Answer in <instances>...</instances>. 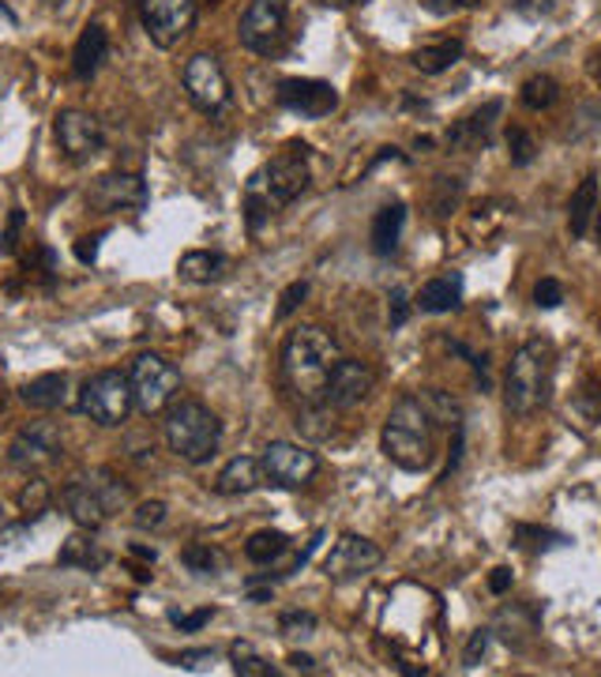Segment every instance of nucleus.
Listing matches in <instances>:
<instances>
[{
    "mask_svg": "<svg viewBox=\"0 0 601 677\" xmlns=\"http://www.w3.org/2000/svg\"><path fill=\"white\" fill-rule=\"evenodd\" d=\"M338 343L327 327L305 324L286 335L283 354H278V370H283V388L294 395L300 406L324 403L327 381L338 362Z\"/></svg>",
    "mask_w": 601,
    "mask_h": 677,
    "instance_id": "1",
    "label": "nucleus"
},
{
    "mask_svg": "<svg viewBox=\"0 0 601 677\" xmlns=\"http://www.w3.org/2000/svg\"><path fill=\"white\" fill-rule=\"evenodd\" d=\"M305 151H308L305 143H289V148L283 154H275L264 170L252 173V181L245 189V222L252 234H259L264 222L275 215V211L289 208V203L308 189L313 173H308Z\"/></svg>",
    "mask_w": 601,
    "mask_h": 677,
    "instance_id": "2",
    "label": "nucleus"
},
{
    "mask_svg": "<svg viewBox=\"0 0 601 677\" xmlns=\"http://www.w3.org/2000/svg\"><path fill=\"white\" fill-rule=\"evenodd\" d=\"M432 414L425 411V403L418 395H406L391 406L380 433L384 456L395 463V467L421 474L432 467L436 459V441H432Z\"/></svg>",
    "mask_w": 601,
    "mask_h": 677,
    "instance_id": "3",
    "label": "nucleus"
},
{
    "mask_svg": "<svg viewBox=\"0 0 601 677\" xmlns=\"http://www.w3.org/2000/svg\"><path fill=\"white\" fill-rule=\"evenodd\" d=\"M552 388V346L546 338H530L511 354L508 376H503V403L511 414L527 418L549 403Z\"/></svg>",
    "mask_w": 601,
    "mask_h": 677,
    "instance_id": "4",
    "label": "nucleus"
},
{
    "mask_svg": "<svg viewBox=\"0 0 601 677\" xmlns=\"http://www.w3.org/2000/svg\"><path fill=\"white\" fill-rule=\"evenodd\" d=\"M61 505L83 531H99L113 512L129 505V486L113 471H91L61 489Z\"/></svg>",
    "mask_w": 601,
    "mask_h": 677,
    "instance_id": "5",
    "label": "nucleus"
},
{
    "mask_svg": "<svg viewBox=\"0 0 601 677\" xmlns=\"http://www.w3.org/2000/svg\"><path fill=\"white\" fill-rule=\"evenodd\" d=\"M218 441H222V425H218V418L203 403L181 400V403L170 406V414H166V444H170V452L177 459L192 463V467H200V463H207L218 452Z\"/></svg>",
    "mask_w": 601,
    "mask_h": 677,
    "instance_id": "6",
    "label": "nucleus"
},
{
    "mask_svg": "<svg viewBox=\"0 0 601 677\" xmlns=\"http://www.w3.org/2000/svg\"><path fill=\"white\" fill-rule=\"evenodd\" d=\"M132 400H135V411L140 414H162L170 411L173 400H177L181 392V373L173 370L162 354H140L132 362Z\"/></svg>",
    "mask_w": 601,
    "mask_h": 677,
    "instance_id": "7",
    "label": "nucleus"
},
{
    "mask_svg": "<svg viewBox=\"0 0 601 677\" xmlns=\"http://www.w3.org/2000/svg\"><path fill=\"white\" fill-rule=\"evenodd\" d=\"M132 406H135L132 381L121 370L94 373L91 381L83 384V392H80V411L94 425H105V430H113V425H121L124 418H129Z\"/></svg>",
    "mask_w": 601,
    "mask_h": 677,
    "instance_id": "8",
    "label": "nucleus"
},
{
    "mask_svg": "<svg viewBox=\"0 0 601 677\" xmlns=\"http://www.w3.org/2000/svg\"><path fill=\"white\" fill-rule=\"evenodd\" d=\"M241 46L259 57H275L283 53L286 38H289V12L283 0H252L241 16Z\"/></svg>",
    "mask_w": 601,
    "mask_h": 677,
    "instance_id": "9",
    "label": "nucleus"
},
{
    "mask_svg": "<svg viewBox=\"0 0 601 677\" xmlns=\"http://www.w3.org/2000/svg\"><path fill=\"white\" fill-rule=\"evenodd\" d=\"M200 0H140V23L159 50H173L196 27Z\"/></svg>",
    "mask_w": 601,
    "mask_h": 677,
    "instance_id": "10",
    "label": "nucleus"
},
{
    "mask_svg": "<svg viewBox=\"0 0 601 677\" xmlns=\"http://www.w3.org/2000/svg\"><path fill=\"white\" fill-rule=\"evenodd\" d=\"M259 467H264V482H271V486L300 489L316 478L319 459L294 441H271L264 456H259Z\"/></svg>",
    "mask_w": 601,
    "mask_h": 677,
    "instance_id": "11",
    "label": "nucleus"
},
{
    "mask_svg": "<svg viewBox=\"0 0 601 677\" xmlns=\"http://www.w3.org/2000/svg\"><path fill=\"white\" fill-rule=\"evenodd\" d=\"M181 83H184V91H189V99H192V105H196L200 113L226 110L230 80H226V72H222V64H218L215 53L189 57V61H184V72H181Z\"/></svg>",
    "mask_w": 601,
    "mask_h": 677,
    "instance_id": "12",
    "label": "nucleus"
},
{
    "mask_svg": "<svg viewBox=\"0 0 601 677\" xmlns=\"http://www.w3.org/2000/svg\"><path fill=\"white\" fill-rule=\"evenodd\" d=\"M64 456V441L57 422H31L16 433V441L8 444V463L19 471H42L53 467Z\"/></svg>",
    "mask_w": 601,
    "mask_h": 677,
    "instance_id": "13",
    "label": "nucleus"
},
{
    "mask_svg": "<svg viewBox=\"0 0 601 677\" xmlns=\"http://www.w3.org/2000/svg\"><path fill=\"white\" fill-rule=\"evenodd\" d=\"M380 560H384V549L376 542H368L361 535H343L324 560V576L335 579V584H350V579H361L373 568H380Z\"/></svg>",
    "mask_w": 601,
    "mask_h": 677,
    "instance_id": "14",
    "label": "nucleus"
},
{
    "mask_svg": "<svg viewBox=\"0 0 601 677\" xmlns=\"http://www.w3.org/2000/svg\"><path fill=\"white\" fill-rule=\"evenodd\" d=\"M86 208L99 215H113V211H143L147 208V185L140 173H105L86 189Z\"/></svg>",
    "mask_w": 601,
    "mask_h": 677,
    "instance_id": "15",
    "label": "nucleus"
},
{
    "mask_svg": "<svg viewBox=\"0 0 601 677\" xmlns=\"http://www.w3.org/2000/svg\"><path fill=\"white\" fill-rule=\"evenodd\" d=\"M53 132H57V143H61L64 159H72V162L94 159V154L105 148V129H102V121L91 118V113H83V110H64V113H57Z\"/></svg>",
    "mask_w": 601,
    "mask_h": 677,
    "instance_id": "16",
    "label": "nucleus"
},
{
    "mask_svg": "<svg viewBox=\"0 0 601 677\" xmlns=\"http://www.w3.org/2000/svg\"><path fill=\"white\" fill-rule=\"evenodd\" d=\"M373 388H376V373L368 370L365 362H357V357H338L332 370V381H327L324 403H332L335 411H350V406L365 403L368 395H373Z\"/></svg>",
    "mask_w": 601,
    "mask_h": 677,
    "instance_id": "17",
    "label": "nucleus"
},
{
    "mask_svg": "<svg viewBox=\"0 0 601 677\" xmlns=\"http://www.w3.org/2000/svg\"><path fill=\"white\" fill-rule=\"evenodd\" d=\"M278 105L300 118H327L338 110V91L324 80H283L278 83Z\"/></svg>",
    "mask_w": 601,
    "mask_h": 677,
    "instance_id": "18",
    "label": "nucleus"
},
{
    "mask_svg": "<svg viewBox=\"0 0 601 677\" xmlns=\"http://www.w3.org/2000/svg\"><path fill=\"white\" fill-rule=\"evenodd\" d=\"M500 110H503V102H485L478 113H470L467 121H459L455 129L448 132V143L455 151H478L485 148V143L492 140V121L500 118Z\"/></svg>",
    "mask_w": 601,
    "mask_h": 677,
    "instance_id": "19",
    "label": "nucleus"
},
{
    "mask_svg": "<svg viewBox=\"0 0 601 677\" xmlns=\"http://www.w3.org/2000/svg\"><path fill=\"white\" fill-rule=\"evenodd\" d=\"M259 486H264V467L252 456H234L215 478V493H222V497H241V493H252Z\"/></svg>",
    "mask_w": 601,
    "mask_h": 677,
    "instance_id": "20",
    "label": "nucleus"
},
{
    "mask_svg": "<svg viewBox=\"0 0 601 677\" xmlns=\"http://www.w3.org/2000/svg\"><path fill=\"white\" fill-rule=\"evenodd\" d=\"M105 57H110V34H105V27L91 23V27H86V31L80 34V42H75L72 75H75V80H91V75L102 68Z\"/></svg>",
    "mask_w": 601,
    "mask_h": 677,
    "instance_id": "21",
    "label": "nucleus"
},
{
    "mask_svg": "<svg viewBox=\"0 0 601 677\" xmlns=\"http://www.w3.org/2000/svg\"><path fill=\"white\" fill-rule=\"evenodd\" d=\"M594 215H598V178H594V173H587V178L579 181V189L571 192V200H568V230H571V238H587Z\"/></svg>",
    "mask_w": 601,
    "mask_h": 677,
    "instance_id": "22",
    "label": "nucleus"
},
{
    "mask_svg": "<svg viewBox=\"0 0 601 677\" xmlns=\"http://www.w3.org/2000/svg\"><path fill=\"white\" fill-rule=\"evenodd\" d=\"M403 226H406V203H387V208L376 211L373 219V253L376 256H391L399 249V238H403Z\"/></svg>",
    "mask_w": 601,
    "mask_h": 677,
    "instance_id": "23",
    "label": "nucleus"
},
{
    "mask_svg": "<svg viewBox=\"0 0 601 677\" xmlns=\"http://www.w3.org/2000/svg\"><path fill=\"white\" fill-rule=\"evenodd\" d=\"M462 302V279L459 275H444V279H429L421 290H418V309L421 313H455Z\"/></svg>",
    "mask_w": 601,
    "mask_h": 677,
    "instance_id": "24",
    "label": "nucleus"
},
{
    "mask_svg": "<svg viewBox=\"0 0 601 677\" xmlns=\"http://www.w3.org/2000/svg\"><path fill=\"white\" fill-rule=\"evenodd\" d=\"M181 279H189V283H218L222 275L230 271V260L222 253H211V249H192V253L181 256Z\"/></svg>",
    "mask_w": 601,
    "mask_h": 677,
    "instance_id": "25",
    "label": "nucleus"
},
{
    "mask_svg": "<svg viewBox=\"0 0 601 677\" xmlns=\"http://www.w3.org/2000/svg\"><path fill=\"white\" fill-rule=\"evenodd\" d=\"M68 381L64 373H45V376H34V381L23 384V392H19V400L27 406H34V411H53V406L64 403V392Z\"/></svg>",
    "mask_w": 601,
    "mask_h": 677,
    "instance_id": "26",
    "label": "nucleus"
},
{
    "mask_svg": "<svg viewBox=\"0 0 601 677\" xmlns=\"http://www.w3.org/2000/svg\"><path fill=\"white\" fill-rule=\"evenodd\" d=\"M57 560H61L64 568H83V573H99V568L105 565V549L99 546V542H91L86 535H72L64 542V549L57 554Z\"/></svg>",
    "mask_w": 601,
    "mask_h": 677,
    "instance_id": "27",
    "label": "nucleus"
},
{
    "mask_svg": "<svg viewBox=\"0 0 601 677\" xmlns=\"http://www.w3.org/2000/svg\"><path fill=\"white\" fill-rule=\"evenodd\" d=\"M462 57V42L459 38H448V42H436V46H421L418 53L410 57V64L418 68L421 75H440Z\"/></svg>",
    "mask_w": 601,
    "mask_h": 677,
    "instance_id": "28",
    "label": "nucleus"
},
{
    "mask_svg": "<svg viewBox=\"0 0 601 677\" xmlns=\"http://www.w3.org/2000/svg\"><path fill=\"white\" fill-rule=\"evenodd\" d=\"M297 430L313 441H327L335 433V406L332 403H308L297 411Z\"/></svg>",
    "mask_w": 601,
    "mask_h": 677,
    "instance_id": "29",
    "label": "nucleus"
},
{
    "mask_svg": "<svg viewBox=\"0 0 601 677\" xmlns=\"http://www.w3.org/2000/svg\"><path fill=\"white\" fill-rule=\"evenodd\" d=\"M289 549V538L283 531H256L248 542H245V557L252 565H271V560H278Z\"/></svg>",
    "mask_w": 601,
    "mask_h": 677,
    "instance_id": "30",
    "label": "nucleus"
},
{
    "mask_svg": "<svg viewBox=\"0 0 601 677\" xmlns=\"http://www.w3.org/2000/svg\"><path fill=\"white\" fill-rule=\"evenodd\" d=\"M519 99H522L527 110H549V105L560 99V87H557L552 75H530V80L522 83Z\"/></svg>",
    "mask_w": 601,
    "mask_h": 677,
    "instance_id": "31",
    "label": "nucleus"
},
{
    "mask_svg": "<svg viewBox=\"0 0 601 677\" xmlns=\"http://www.w3.org/2000/svg\"><path fill=\"white\" fill-rule=\"evenodd\" d=\"M181 565L189 568V573H196V576H215L222 568V554H218V549H211V546H203V542H192V546L181 549Z\"/></svg>",
    "mask_w": 601,
    "mask_h": 677,
    "instance_id": "32",
    "label": "nucleus"
},
{
    "mask_svg": "<svg viewBox=\"0 0 601 677\" xmlns=\"http://www.w3.org/2000/svg\"><path fill=\"white\" fill-rule=\"evenodd\" d=\"M230 659H234V674H241V677H275L278 674L267 659H259V655L252 651V644H234L230 647Z\"/></svg>",
    "mask_w": 601,
    "mask_h": 677,
    "instance_id": "33",
    "label": "nucleus"
},
{
    "mask_svg": "<svg viewBox=\"0 0 601 677\" xmlns=\"http://www.w3.org/2000/svg\"><path fill=\"white\" fill-rule=\"evenodd\" d=\"M50 501H53L50 482H42V478H31L23 489H19V512H23L27 519H31V516H42V512L50 508Z\"/></svg>",
    "mask_w": 601,
    "mask_h": 677,
    "instance_id": "34",
    "label": "nucleus"
},
{
    "mask_svg": "<svg viewBox=\"0 0 601 677\" xmlns=\"http://www.w3.org/2000/svg\"><path fill=\"white\" fill-rule=\"evenodd\" d=\"M534 135H530L527 129H511L508 132V154H511V162L516 166H530L534 162Z\"/></svg>",
    "mask_w": 601,
    "mask_h": 677,
    "instance_id": "35",
    "label": "nucleus"
},
{
    "mask_svg": "<svg viewBox=\"0 0 601 677\" xmlns=\"http://www.w3.org/2000/svg\"><path fill=\"white\" fill-rule=\"evenodd\" d=\"M575 411L583 414L590 425L601 422V384H594V381L583 384V392L575 395Z\"/></svg>",
    "mask_w": 601,
    "mask_h": 677,
    "instance_id": "36",
    "label": "nucleus"
},
{
    "mask_svg": "<svg viewBox=\"0 0 601 677\" xmlns=\"http://www.w3.org/2000/svg\"><path fill=\"white\" fill-rule=\"evenodd\" d=\"M516 542H519L522 549H549V546H557V542H564V538L552 535V531H541V527L519 524V527H516Z\"/></svg>",
    "mask_w": 601,
    "mask_h": 677,
    "instance_id": "37",
    "label": "nucleus"
},
{
    "mask_svg": "<svg viewBox=\"0 0 601 677\" xmlns=\"http://www.w3.org/2000/svg\"><path fill=\"white\" fill-rule=\"evenodd\" d=\"M23 226H27V215H23V208H12V215H8V226H4V234H0V253H4V256H16V249H19V238H23Z\"/></svg>",
    "mask_w": 601,
    "mask_h": 677,
    "instance_id": "38",
    "label": "nucleus"
},
{
    "mask_svg": "<svg viewBox=\"0 0 601 677\" xmlns=\"http://www.w3.org/2000/svg\"><path fill=\"white\" fill-rule=\"evenodd\" d=\"M278 628H283V636H313L316 633V617L308 614V609H289V614H283Z\"/></svg>",
    "mask_w": 601,
    "mask_h": 677,
    "instance_id": "39",
    "label": "nucleus"
},
{
    "mask_svg": "<svg viewBox=\"0 0 601 677\" xmlns=\"http://www.w3.org/2000/svg\"><path fill=\"white\" fill-rule=\"evenodd\" d=\"M308 297V283L305 279H297V283H289L286 290H283V297H278V321H286L289 313H297L300 309V302H305Z\"/></svg>",
    "mask_w": 601,
    "mask_h": 677,
    "instance_id": "40",
    "label": "nucleus"
},
{
    "mask_svg": "<svg viewBox=\"0 0 601 677\" xmlns=\"http://www.w3.org/2000/svg\"><path fill=\"white\" fill-rule=\"evenodd\" d=\"M560 302H564V286H560L557 279H538V286H534V305H538V309H557Z\"/></svg>",
    "mask_w": 601,
    "mask_h": 677,
    "instance_id": "41",
    "label": "nucleus"
},
{
    "mask_svg": "<svg viewBox=\"0 0 601 677\" xmlns=\"http://www.w3.org/2000/svg\"><path fill=\"white\" fill-rule=\"evenodd\" d=\"M489 640H492V628H478V633L470 636L467 651H462V666H467V670H473L478 659H485V651H489Z\"/></svg>",
    "mask_w": 601,
    "mask_h": 677,
    "instance_id": "42",
    "label": "nucleus"
},
{
    "mask_svg": "<svg viewBox=\"0 0 601 677\" xmlns=\"http://www.w3.org/2000/svg\"><path fill=\"white\" fill-rule=\"evenodd\" d=\"M215 617V609H196V614H181V609H170V622L181 628V633H200L203 625Z\"/></svg>",
    "mask_w": 601,
    "mask_h": 677,
    "instance_id": "43",
    "label": "nucleus"
},
{
    "mask_svg": "<svg viewBox=\"0 0 601 677\" xmlns=\"http://www.w3.org/2000/svg\"><path fill=\"white\" fill-rule=\"evenodd\" d=\"M166 519V505L162 501H147V505L135 508V527H159Z\"/></svg>",
    "mask_w": 601,
    "mask_h": 677,
    "instance_id": "44",
    "label": "nucleus"
},
{
    "mask_svg": "<svg viewBox=\"0 0 601 677\" xmlns=\"http://www.w3.org/2000/svg\"><path fill=\"white\" fill-rule=\"evenodd\" d=\"M406 290L403 286H395L391 290V327H403L406 324V316H410V302H406Z\"/></svg>",
    "mask_w": 601,
    "mask_h": 677,
    "instance_id": "45",
    "label": "nucleus"
},
{
    "mask_svg": "<svg viewBox=\"0 0 601 677\" xmlns=\"http://www.w3.org/2000/svg\"><path fill=\"white\" fill-rule=\"evenodd\" d=\"M102 238H105V234H91V238H80V241H75V256H80V264H94V260H99Z\"/></svg>",
    "mask_w": 601,
    "mask_h": 677,
    "instance_id": "46",
    "label": "nucleus"
},
{
    "mask_svg": "<svg viewBox=\"0 0 601 677\" xmlns=\"http://www.w3.org/2000/svg\"><path fill=\"white\" fill-rule=\"evenodd\" d=\"M211 663H215V651H207V647H203V651H181V659H177L181 670H203V666H211Z\"/></svg>",
    "mask_w": 601,
    "mask_h": 677,
    "instance_id": "47",
    "label": "nucleus"
},
{
    "mask_svg": "<svg viewBox=\"0 0 601 677\" xmlns=\"http://www.w3.org/2000/svg\"><path fill=\"white\" fill-rule=\"evenodd\" d=\"M511 568H492V576H489V592L492 595H503V592H511Z\"/></svg>",
    "mask_w": 601,
    "mask_h": 677,
    "instance_id": "48",
    "label": "nucleus"
},
{
    "mask_svg": "<svg viewBox=\"0 0 601 677\" xmlns=\"http://www.w3.org/2000/svg\"><path fill=\"white\" fill-rule=\"evenodd\" d=\"M511 4H516L519 12H527V16H546L552 8V0H511Z\"/></svg>",
    "mask_w": 601,
    "mask_h": 677,
    "instance_id": "49",
    "label": "nucleus"
},
{
    "mask_svg": "<svg viewBox=\"0 0 601 677\" xmlns=\"http://www.w3.org/2000/svg\"><path fill=\"white\" fill-rule=\"evenodd\" d=\"M289 670H305V674H313L316 670V659H308V655H289Z\"/></svg>",
    "mask_w": 601,
    "mask_h": 677,
    "instance_id": "50",
    "label": "nucleus"
},
{
    "mask_svg": "<svg viewBox=\"0 0 601 677\" xmlns=\"http://www.w3.org/2000/svg\"><path fill=\"white\" fill-rule=\"evenodd\" d=\"M590 72H594V80H598V87H601V50L590 57Z\"/></svg>",
    "mask_w": 601,
    "mask_h": 677,
    "instance_id": "51",
    "label": "nucleus"
},
{
    "mask_svg": "<svg viewBox=\"0 0 601 677\" xmlns=\"http://www.w3.org/2000/svg\"><path fill=\"white\" fill-rule=\"evenodd\" d=\"M319 4H327V8H354V4H361V0H319Z\"/></svg>",
    "mask_w": 601,
    "mask_h": 677,
    "instance_id": "52",
    "label": "nucleus"
},
{
    "mask_svg": "<svg viewBox=\"0 0 601 677\" xmlns=\"http://www.w3.org/2000/svg\"><path fill=\"white\" fill-rule=\"evenodd\" d=\"M462 8H473V4H481V0H459Z\"/></svg>",
    "mask_w": 601,
    "mask_h": 677,
    "instance_id": "53",
    "label": "nucleus"
},
{
    "mask_svg": "<svg viewBox=\"0 0 601 677\" xmlns=\"http://www.w3.org/2000/svg\"><path fill=\"white\" fill-rule=\"evenodd\" d=\"M598 238H601V211H598Z\"/></svg>",
    "mask_w": 601,
    "mask_h": 677,
    "instance_id": "54",
    "label": "nucleus"
},
{
    "mask_svg": "<svg viewBox=\"0 0 601 677\" xmlns=\"http://www.w3.org/2000/svg\"><path fill=\"white\" fill-rule=\"evenodd\" d=\"M0 411H4V392H0Z\"/></svg>",
    "mask_w": 601,
    "mask_h": 677,
    "instance_id": "55",
    "label": "nucleus"
},
{
    "mask_svg": "<svg viewBox=\"0 0 601 677\" xmlns=\"http://www.w3.org/2000/svg\"><path fill=\"white\" fill-rule=\"evenodd\" d=\"M211 4H218V0H211Z\"/></svg>",
    "mask_w": 601,
    "mask_h": 677,
    "instance_id": "56",
    "label": "nucleus"
}]
</instances>
